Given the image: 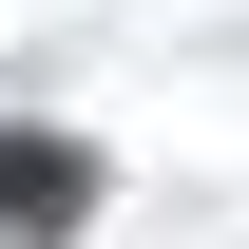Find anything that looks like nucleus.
<instances>
[{
  "label": "nucleus",
  "mask_w": 249,
  "mask_h": 249,
  "mask_svg": "<svg viewBox=\"0 0 249 249\" xmlns=\"http://www.w3.org/2000/svg\"><path fill=\"white\" fill-rule=\"evenodd\" d=\"M77 211H96V173L58 134H0V230H77Z\"/></svg>",
  "instance_id": "f257e3e1"
}]
</instances>
